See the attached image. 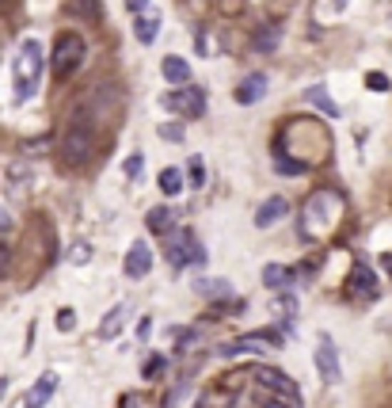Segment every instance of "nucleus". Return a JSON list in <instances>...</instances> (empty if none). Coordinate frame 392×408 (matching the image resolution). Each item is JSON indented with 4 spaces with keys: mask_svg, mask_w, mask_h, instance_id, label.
Returning a JSON list of instances; mask_svg holds the SVG:
<instances>
[{
    "mask_svg": "<svg viewBox=\"0 0 392 408\" xmlns=\"http://www.w3.org/2000/svg\"><path fill=\"white\" fill-rule=\"evenodd\" d=\"M42 81V46L35 39H27L16 53V69H12V84H16V103H27L38 92Z\"/></svg>",
    "mask_w": 392,
    "mask_h": 408,
    "instance_id": "obj_1",
    "label": "nucleus"
},
{
    "mask_svg": "<svg viewBox=\"0 0 392 408\" xmlns=\"http://www.w3.org/2000/svg\"><path fill=\"white\" fill-rule=\"evenodd\" d=\"M343 214V198L335 191H316L305 203V237H320L335 225V218Z\"/></svg>",
    "mask_w": 392,
    "mask_h": 408,
    "instance_id": "obj_2",
    "label": "nucleus"
},
{
    "mask_svg": "<svg viewBox=\"0 0 392 408\" xmlns=\"http://www.w3.org/2000/svg\"><path fill=\"white\" fill-rule=\"evenodd\" d=\"M50 65H53V76H58V81L73 76V73L84 65V39L76 35V31H65V35H58Z\"/></svg>",
    "mask_w": 392,
    "mask_h": 408,
    "instance_id": "obj_3",
    "label": "nucleus"
},
{
    "mask_svg": "<svg viewBox=\"0 0 392 408\" xmlns=\"http://www.w3.org/2000/svg\"><path fill=\"white\" fill-rule=\"evenodd\" d=\"M92 149H96V134L88 123H73L65 130V138H61V160L65 164H84L92 157Z\"/></svg>",
    "mask_w": 392,
    "mask_h": 408,
    "instance_id": "obj_4",
    "label": "nucleus"
},
{
    "mask_svg": "<svg viewBox=\"0 0 392 408\" xmlns=\"http://www.w3.org/2000/svg\"><path fill=\"white\" fill-rule=\"evenodd\" d=\"M160 103L167 107V111H175V115L198 118L206 111V92H202V88H195V84H187V88H175V92H164Z\"/></svg>",
    "mask_w": 392,
    "mask_h": 408,
    "instance_id": "obj_5",
    "label": "nucleus"
},
{
    "mask_svg": "<svg viewBox=\"0 0 392 408\" xmlns=\"http://www.w3.org/2000/svg\"><path fill=\"white\" fill-rule=\"evenodd\" d=\"M316 370H320V382L324 385H335L339 382V351H335V340L328 332L316 336Z\"/></svg>",
    "mask_w": 392,
    "mask_h": 408,
    "instance_id": "obj_6",
    "label": "nucleus"
},
{
    "mask_svg": "<svg viewBox=\"0 0 392 408\" xmlns=\"http://www.w3.org/2000/svg\"><path fill=\"white\" fill-rule=\"evenodd\" d=\"M346 297H354V302H369V297H377V275L369 267L366 260H358L351 267V279H346Z\"/></svg>",
    "mask_w": 392,
    "mask_h": 408,
    "instance_id": "obj_7",
    "label": "nucleus"
},
{
    "mask_svg": "<svg viewBox=\"0 0 392 408\" xmlns=\"http://www.w3.org/2000/svg\"><path fill=\"white\" fill-rule=\"evenodd\" d=\"M252 370H255V382H259V389H271V393H278V397H286V401L297 404L301 389H297L294 378H286V374L274 370V367H252Z\"/></svg>",
    "mask_w": 392,
    "mask_h": 408,
    "instance_id": "obj_8",
    "label": "nucleus"
},
{
    "mask_svg": "<svg viewBox=\"0 0 392 408\" xmlns=\"http://www.w3.org/2000/svg\"><path fill=\"white\" fill-rule=\"evenodd\" d=\"M149 267H153V252H149V245H145V240H138V245H130V252H126V263H122L126 279H145V275H149Z\"/></svg>",
    "mask_w": 392,
    "mask_h": 408,
    "instance_id": "obj_9",
    "label": "nucleus"
},
{
    "mask_svg": "<svg viewBox=\"0 0 392 408\" xmlns=\"http://www.w3.org/2000/svg\"><path fill=\"white\" fill-rule=\"evenodd\" d=\"M53 389H58V374L46 370V374H42V378L27 389L24 408H46V404H50V397H53Z\"/></svg>",
    "mask_w": 392,
    "mask_h": 408,
    "instance_id": "obj_10",
    "label": "nucleus"
},
{
    "mask_svg": "<svg viewBox=\"0 0 392 408\" xmlns=\"http://www.w3.org/2000/svg\"><path fill=\"white\" fill-rule=\"evenodd\" d=\"M286 214H289V203H286L282 195H271V198L259 206V210H255V229H271V225L282 222Z\"/></svg>",
    "mask_w": 392,
    "mask_h": 408,
    "instance_id": "obj_11",
    "label": "nucleus"
},
{
    "mask_svg": "<svg viewBox=\"0 0 392 408\" xmlns=\"http://www.w3.org/2000/svg\"><path fill=\"white\" fill-rule=\"evenodd\" d=\"M190 240H195V233L190 229H179V233L167 240V248H164V256L172 267H187V260H190Z\"/></svg>",
    "mask_w": 392,
    "mask_h": 408,
    "instance_id": "obj_12",
    "label": "nucleus"
},
{
    "mask_svg": "<svg viewBox=\"0 0 392 408\" xmlns=\"http://www.w3.org/2000/svg\"><path fill=\"white\" fill-rule=\"evenodd\" d=\"M267 96V76L263 73H252V76H244V81L237 84V103H259V99Z\"/></svg>",
    "mask_w": 392,
    "mask_h": 408,
    "instance_id": "obj_13",
    "label": "nucleus"
},
{
    "mask_svg": "<svg viewBox=\"0 0 392 408\" xmlns=\"http://www.w3.org/2000/svg\"><path fill=\"white\" fill-rule=\"evenodd\" d=\"M133 35H138L141 46H149V42L160 35V12H156V8L153 12H141L138 19H133Z\"/></svg>",
    "mask_w": 392,
    "mask_h": 408,
    "instance_id": "obj_14",
    "label": "nucleus"
},
{
    "mask_svg": "<svg viewBox=\"0 0 392 408\" xmlns=\"http://www.w3.org/2000/svg\"><path fill=\"white\" fill-rule=\"evenodd\" d=\"M289 282H294V271L282 267V263H267V267H263V286H267V290L286 294V290H289Z\"/></svg>",
    "mask_w": 392,
    "mask_h": 408,
    "instance_id": "obj_15",
    "label": "nucleus"
},
{
    "mask_svg": "<svg viewBox=\"0 0 392 408\" xmlns=\"http://www.w3.org/2000/svg\"><path fill=\"white\" fill-rule=\"evenodd\" d=\"M145 225H149V233L164 237V233H172V229H175V214L167 210V206H153V210L145 214Z\"/></svg>",
    "mask_w": 392,
    "mask_h": 408,
    "instance_id": "obj_16",
    "label": "nucleus"
},
{
    "mask_svg": "<svg viewBox=\"0 0 392 408\" xmlns=\"http://www.w3.org/2000/svg\"><path fill=\"white\" fill-rule=\"evenodd\" d=\"M160 73H164L172 84H187V81H190V65L179 58V53H167V58L160 61Z\"/></svg>",
    "mask_w": 392,
    "mask_h": 408,
    "instance_id": "obj_17",
    "label": "nucleus"
},
{
    "mask_svg": "<svg viewBox=\"0 0 392 408\" xmlns=\"http://www.w3.org/2000/svg\"><path fill=\"white\" fill-rule=\"evenodd\" d=\"M122 325H126V305H115V310L103 317V325H99V340H115L122 332Z\"/></svg>",
    "mask_w": 392,
    "mask_h": 408,
    "instance_id": "obj_18",
    "label": "nucleus"
},
{
    "mask_svg": "<svg viewBox=\"0 0 392 408\" xmlns=\"http://www.w3.org/2000/svg\"><path fill=\"white\" fill-rule=\"evenodd\" d=\"M305 96H309V103H316V107H320L324 115H331V118L339 115V107H335L331 99H328V88H324V84H312V88H309Z\"/></svg>",
    "mask_w": 392,
    "mask_h": 408,
    "instance_id": "obj_19",
    "label": "nucleus"
},
{
    "mask_svg": "<svg viewBox=\"0 0 392 408\" xmlns=\"http://www.w3.org/2000/svg\"><path fill=\"white\" fill-rule=\"evenodd\" d=\"M195 290L198 294H206V297H229L232 294V286L225 279H198L195 282Z\"/></svg>",
    "mask_w": 392,
    "mask_h": 408,
    "instance_id": "obj_20",
    "label": "nucleus"
},
{
    "mask_svg": "<svg viewBox=\"0 0 392 408\" xmlns=\"http://www.w3.org/2000/svg\"><path fill=\"white\" fill-rule=\"evenodd\" d=\"M305 168H309L305 160H294L289 153H274V172H278V175H301Z\"/></svg>",
    "mask_w": 392,
    "mask_h": 408,
    "instance_id": "obj_21",
    "label": "nucleus"
},
{
    "mask_svg": "<svg viewBox=\"0 0 392 408\" xmlns=\"http://www.w3.org/2000/svg\"><path fill=\"white\" fill-rule=\"evenodd\" d=\"M248 340H252L255 347H282L286 344L278 328H259V332H248Z\"/></svg>",
    "mask_w": 392,
    "mask_h": 408,
    "instance_id": "obj_22",
    "label": "nucleus"
},
{
    "mask_svg": "<svg viewBox=\"0 0 392 408\" xmlns=\"http://www.w3.org/2000/svg\"><path fill=\"white\" fill-rule=\"evenodd\" d=\"M278 39H282V35H278L274 27H259V31H255V39H252V46L259 50V53H271L278 46Z\"/></svg>",
    "mask_w": 392,
    "mask_h": 408,
    "instance_id": "obj_23",
    "label": "nucleus"
},
{
    "mask_svg": "<svg viewBox=\"0 0 392 408\" xmlns=\"http://www.w3.org/2000/svg\"><path fill=\"white\" fill-rule=\"evenodd\" d=\"M160 191L164 195H179V191H183V172H179V168H164L160 172Z\"/></svg>",
    "mask_w": 392,
    "mask_h": 408,
    "instance_id": "obj_24",
    "label": "nucleus"
},
{
    "mask_svg": "<svg viewBox=\"0 0 392 408\" xmlns=\"http://www.w3.org/2000/svg\"><path fill=\"white\" fill-rule=\"evenodd\" d=\"M274 313L282 317V321H294V317H297V297L289 294V290L278 294V297H274Z\"/></svg>",
    "mask_w": 392,
    "mask_h": 408,
    "instance_id": "obj_25",
    "label": "nucleus"
},
{
    "mask_svg": "<svg viewBox=\"0 0 392 408\" xmlns=\"http://www.w3.org/2000/svg\"><path fill=\"white\" fill-rule=\"evenodd\" d=\"M65 260H69L73 267H84V263L92 260V245H88V240H76V245L65 252Z\"/></svg>",
    "mask_w": 392,
    "mask_h": 408,
    "instance_id": "obj_26",
    "label": "nucleus"
},
{
    "mask_svg": "<svg viewBox=\"0 0 392 408\" xmlns=\"http://www.w3.org/2000/svg\"><path fill=\"white\" fill-rule=\"evenodd\" d=\"M164 370H167V359L164 355H149V359H145V367H141V378L153 382V378H160Z\"/></svg>",
    "mask_w": 392,
    "mask_h": 408,
    "instance_id": "obj_27",
    "label": "nucleus"
},
{
    "mask_svg": "<svg viewBox=\"0 0 392 408\" xmlns=\"http://www.w3.org/2000/svg\"><path fill=\"white\" fill-rule=\"evenodd\" d=\"M255 397H259V408H297L294 401H286V397H278V393H271V389H259Z\"/></svg>",
    "mask_w": 392,
    "mask_h": 408,
    "instance_id": "obj_28",
    "label": "nucleus"
},
{
    "mask_svg": "<svg viewBox=\"0 0 392 408\" xmlns=\"http://www.w3.org/2000/svg\"><path fill=\"white\" fill-rule=\"evenodd\" d=\"M53 325H58V332H73V328H76V313L65 305V310H58V317H53Z\"/></svg>",
    "mask_w": 392,
    "mask_h": 408,
    "instance_id": "obj_29",
    "label": "nucleus"
},
{
    "mask_svg": "<svg viewBox=\"0 0 392 408\" xmlns=\"http://www.w3.org/2000/svg\"><path fill=\"white\" fill-rule=\"evenodd\" d=\"M141 168H145V153H130V160H126V168H122V172H126V180H138Z\"/></svg>",
    "mask_w": 392,
    "mask_h": 408,
    "instance_id": "obj_30",
    "label": "nucleus"
},
{
    "mask_svg": "<svg viewBox=\"0 0 392 408\" xmlns=\"http://www.w3.org/2000/svg\"><path fill=\"white\" fill-rule=\"evenodd\" d=\"M229 404H232V401H229L225 393H206L202 401H198V408H229Z\"/></svg>",
    "mask_w": 392,
    "mask_h": 408,
    "instance_id": "obj_31",
    "label": "nucleus"
},
{
    "mask_svg": "<svg viewBox=\"0 0 392 408\" xmlns=\"http://www.w3.org/2000/svg\"><path fill=\"white\" fill-rule=\"evenodd\" d=\"M202 180H206L202 160H198V157H190V187H202Z\"/></svg>",
    "mask_w": 392,
    "mask_h": 408,
    "instance_id": "obj_32",
    "label": "nucleus"
},
{
    "mask_svg": "<svg viewBox=\"0 0 392 408\" xmlns=\"http://www.w3.org/2000/svg\"><path fill=\"white\" fill-rule=\"evenodd\" d=\"M366 84L373 88V92H388V76H385V73H369Z\"/></svg>",
    "mask_w": 392,
    "mask_h": 408,
    "instance_id": "obj_33",
    "label": "nucleus"
},
{
    "mask_svg": "<svg viewBox=\"0 0 392 408\" xmlns=\"http://www.w3.org/2000/svg\"><path fill=\"white\" fill-rule=\"evenodd\" d=\"M160 138H167V141H183V130H179L175 123H164V126H160Z\"/></svg>",
    "mask_w": 392,
    "mask_h": 408,
    "instance_id": "obj_34",
    "label": "nucleus"
},
{
    "mask_svg": "<svg viewBox=\"0 0 392 408\" xmlns=\"http://www.w3.org/2000/svg\"><path fill=\"white\" fill-rule=\"evenodd\" d=\"M81 4H84V8H81L84 16H92V19H99V16H103V8H99V0H81Z\"/></svg>",
    "mask_w": 392,
    "mask_h": 408,
    "instance_id": "obj_35",
    "label": "nucleus"
},
{
    "mask_svg": "<svg viewBox=\"0 0 392 408\" xmlns=\"http://www.w3.org/2000/svg\"><path fill=\"white\" fill-rule=\"evenodd\" d=\"M8 229H12V214H8L4 206H0V233H8Z\"/></svg>",
    "mask_w": 392,
    "mask_h": 408,
    "instance_id": "obj_36",
    "label": "nucleus"
},
{
    "mask_svg": "<svg viewBox=\"0 0 392 408\" xmlns=\"http://www.w3.org/2000/svg\"><path fill=\"white\" fill-rule=\"evenodd\" d=\"M145 4H149V0H126V8H130V12H138V16L145 12Z\"/></svg>",
    "mask_w": 392,
    "mask_h": 408,
    "instance_id": "obj_37",
    "label": "nucleus"
},
{
    "mask_svg": "<svg viewBox=\"0 0 392 408\" xmlns=\"http://www.w3.org/2000/svg\"><path fill=\"white\" fill-rule=\"evenodd\" d=\"M4 271H8V248L0 245V279H4Z\"/></svg>",
    "mask_w": 392,
    "mask_h": 408,
    "instance_id": "obj_38",
    "label": "nucleus"
},
{
    "mask_svg": "<svg viewBox=\"0 0 392 408\" xmlns=\"http://www.w3.org/2000/svg\"><path fill=\"white\" fill-rule=\"evenodd\" d=\"M149 328H153V321H149V317H145V321L138 325V340H145V336H149Z\"/></svg>",
    "mask_w": 392,
    "mask_h": 408,
    "instance_id": "obj_39",
    "label": "nucleus"
},
{
    "mask_svg": "<svg viewBox=\"0 0 392 408\" xmlns=\"http://www.w3.org/2000/svg\"><path fill=\"white\" fill-rule=\"evenodd\" d=\"M4 393H8V382H0V401H4Z\"/></svg>",
    "mask_w": 392,
    "mask_h": 408,
    "instance_id": "obj_40",
    "label": "nucleus"
},
{
    "mask_svg": "<svg viewBox=\"0 0 392 408\" xmlns=\"http://www.w3.org/2000/svg\"><path fill=\"white\" fill-rule=\"evenodd\" d=\"M385 267H388V275H392V256H385Z\"/></svg>",
    "mask_w": 392,
    "mask_h": 408,
    "instance_id": "obj_41",
    "label": "nucleus"
}]
</instances>
